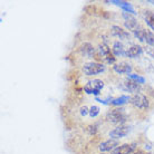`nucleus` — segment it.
<instances>
[{
	"mask_svg": "<svg viewBox=\"0 0 154 154\" xmlns=\"http://www.w3.org/2000/svg\"><path fill=\"white\" fill-rule=\"evenodd\" d=\"M134 154H150V153H146V152H144V151H142V150H137V151H135Z\"/></svg>",
	"mask_w": 154,
	"mask_h": 154,
	"instance_id": "obj_25",
	"label": "nucleus"
},
{
	"mask_svg": "<svg viewBox=\"0 0 154 154\" xmlns=\"http://www.w3.org/2000/svg\"><path fill=\"white\" fill-rule=\"evenodd\" d=\"M106 119L109 123L113 124H122L126 121V115L122 108H114L106 114Z\"/></svg>",
	"mask_w": 154,
	"mask_h": 154,
	"instance_id": "obj_1",
	"label": "nucleus"
},
{
	"mask_svg": "<svg viewBox=\"0 0 154 154\" xmlns=\"http://www.w3.org/2000/svg\"><path fill=\"white\" fill-rule=\"evenodd\" d=\"M112 2H114V4H116L117 6H119V7H122L125 10V12H132V14H136L135 12V9L133 7H132L131 4H128V2H126V1H112Z\"/></svg>",
	"mask_w": 154,
	"mask_h": 154,
	"instance_id": "obj_16",
	"label": "nucleus"
},
{
	"mask_svg": "<svg viewBox=\"0 0 154 154\" xmlns=\"http://www.w3.org/2000/svg\"><path fill=\"white\" fill-rule=\"evenodd\" d=\"M145 21L149 25V27L154 30V14L152 11L145 12Z\"/></svg>",
	"mask_w": 154,
	"mask_h": 154,
	"instance_id": "obj_17",
	"label": "nucleus"
},
{
	"mask_svg": "<svg viewBox=\"0 0 154 154\" xmlns=\"http://www.w3.org/2000/svg\"><path fill=\"white\" fill-rule=\"evenodd\" d=\"M123 88H124V91H126V92L137 94V93L141 91V84H140L139 82L133 81V79H127L123 84Z\"/></svg>",
	"mask_w": 154,
	"mask_h": 154,
	"instance_id": "obj_9",
	"label": "nucleus"
},
{
	"mask_svg": "<svg viewBox=\"0 0 154 154\" xmlns=\"http://www.w3.org/2000/svg\"><path fill=\"white\" fill-rule=\"evenodd\" d=\"M98 50H100V53L102 54V56L105 57V59L107 60V63H109V64L115 63L116 58L114 57V55L111 53V48H109L106 44H100V46H98Z\"/></svg>",
	"mask_w": 154,
	"mask_h": 154,
	"instance_id": "obj_7",
	"label": "nucleus"
},
{
	"mask_svg": "<svg viewBox=\"0 0 154 154\" xmlns=\"http://www.w3.org/2000/svg\"><path fill=\"white\" fill-rule=\"evenodd\" d=\"M131 104L137 109H147L149 106H150V100L145 95L134 94L131 97Z\"/></svg>",
	"mask_w": 154,
	"mask_h": 154,
	"instance_id": "obj_3",
	"label": "nucleus"
},
{
	"mask_svg": "<svg viewBox=\"0 0 154 154\" xmlns=\"http://www.w3.org/2000/svg\"><path fill=\"white\" fill-rule=\"evenodd\" d=\"M128 132H130V127L128 126H125V125H119V126L115 127L113 131L109 132V137H112L114 140H117V139H122L124 136H126L128 134Z\"/></svg>",
	"mask_w": 154,
	"mask_h": 154,
	"instance_id": "obj_6",
	"label": "nucleus"
},
{
	"mask_svg": "<svg viewBox=\"0 0 154 154\" xmlns=\"http://www.w3.org/2000/svg\"><path fill=\"white\" fill-rule=\"evenodd\" d=\"M123 17L125 21H124V26L128 29V30H132L134 32L135 30L139 29V23H137V20L135 19V17H133L132 15H130L128 12H123Z\"/></svg>",
	"mask_w": 154,
	"mask_h": 154,
	"instance_id": "obj_5",
	"label": "nucleus"
},
{
	"mask_svg": "<svg viewBox=\"0 0 154 154\" xmlns=\"http://www.w3.org/2000/svg\"><path fill=\"white\" fill-rule=\"evenodd\" d=\"M128 79H133V81L139 82L140 84H143L145 83V78L139 76V75H135V74H128Z\"/></svg>",
	"mask_w": 154,
	"mask_h": 154,
	"instance_id": "obj_20",
	"label": "nucleus"
},
{
	"mask_svg": "<svg viewBox=\"0 0 154 154\" xmlns=\"http://www.w3.org/2000/svg\"><path fill=\"white\" fill-rule=\"evenodd\" d=\"M113 54L115 55V56H123V55H125V53H124V46L122 42H115L113 44Z\"/></svg>",
	"mask_w": 154,
	"mask_h": 154,
	"instance_id": "obj_15",
	"label": "nucleus"
},
{
	"mask_svg": "<svg viewBox=\"0 0 154 154\" xmlns=\"http://www.w3.org/2000/svg\"><path fill=\"white\" fill-rule=\"evenodd\" d=\"M98 114H100V108L97 107V106H92L91 109H89V115L92 116V117H96Z\"/></svg>",
	"mask_w": 154,
	"mask_h": 154,
	"instance_id": "obj_21",
	"label": "nucleus"
},
{
	"mask_svg": "<svg viewBox=\"0 0 154 154\" xmlns=\"http://www.w3.org/2000/svg\"><path fill=\"white\" fill-rule=\"evenodd\" d=\"M117 146H119V142L114 139H111L100 143L98 149H100V152H108V151H114Z\"/></svg>",
	"mask_w": 154,
	"mask_h": 154,
	"instance_id": "obj_10",
	"label": "nucleus"
},
{
	"mask_svg": "<svg viewBox=\"0 0 154 154\" xmlns=\"http://www.w3.org/2000/svg\"><path fill=\"white\" fill-rule=\"evenodd\" d=\"M86 132L89 135H94L97 132V126L96 125H88V126L86 127Z\"/></svg>",
	"mask_w": 154,
	"mask_h": 154,
	"instance_id": "obj_23",
	"label": "nucleus"
},
{
	"mask_svg": "<svg viewBox=\"0 0 154 154\" xmlns=\"http://www.w3.org/2000/svg\"><path fill=\"white\" fill-rule=\"evenodd\" d=\"M104 70H105V66L103 64H100V63H96V62L86 63L83 66V73L86 76H94V75L103 73Z\"/></svg>",
	"mask_w": 154,
	"mask_h": 154,
	"instance_id": "obj_2",
	"label": "nucleus"
},
{
	"mask_svg": "<svg viewBox=\"0 0 154 154\" xmlns=\"http://www.w3.org/2000/svg\"><path fill=\"white\" fill-rule=\"evenodd\" d=\"M104 87V82L100 79H93L88 82L87 84L84 86V91L86 94H94V95H98L100 89Z\"/></svg>",
	"mask_w": 154,
	"mask_h": 154,
	"instance_id": "obj_4",
	"label": "nucleus"
},
{
	"mask_svg": "<svg viewBox=\"0 0 154 154\" xmlns=\"http://www.w3.org/2000/svg\"><path fill=\"white\" fill-rule=\"evenodd\" d=\"M150 2H151V4H153V5H154V1H150Z\"/></svg>",
	"mask_w": 154,
	"mask_h": 154,
	"instance_id": "obj_26",
	"label": "nucleus"
},
{
	"mask_svg": "<svg viewBox=\"0 0 154 154\" xmlns=\"http://www.w3.org/2000/svg\"><path fill=\"white\" fill-rule=\"evenodd\" d=\"M142 51H143V48L140 45H133V46H131L127 49V51L125 53V56H127V57L130 58H136L142 54Z\"/></svg>",
	"mask_w": 154,
	"mask_h": 154,
	"instance_id": "obj_13",
	"label": "nucleus"
},
{
	"mask_svg": "<svg viewBox=\"0 0 154 154\" xmlns=\"http://www.w3.org/2000/svg\"><path fill=\"white\" fill-rule=\"evenodd\" d=\"M111 34L115 37H119V39H128L130 38V34L125 31L123 28H121L119 26H112L111 27Z\"/></svg>",
	"mask_w": 154,
	"mask_h": 154,
	"instance_id": "obj_12",
	"label": "nucleus"
},
{
	"mask_svg": "<svg viewBox=\"0 0 154 154\" xmlns=\"http://www.w3.org/2000/svg\"><path fill=\"white\" fill-rule=\"evenodd\" d=\"M128 100L131 102V97L121 96L119 98H116V100H112V102H111V104H113V105H123V104H125V103H127Z\"/></svg>",
	"mask_w": 154,
	"mask_h": 154,
	"instance_id": "obj_18",
	"label": "nucleus"
},
{
	"mask_svg": "<svg viewBox=\"0 0 154 154\" xmlns=\"http://www.w3.org/2000/svg\"><path fill=\"white\" fill-rule=\"evenodd\" d=\"M87 113H89V111H88V108L86 107V106H83V107L81 108V115H83V116H85Z\"/></svg>",
	"mask_w": 154,
	"mask_h": 154,
	"instance_id": "obj_24",
	"label": "nucleus"
},
{
	"mask_svg": "<svg viewBox=\"0 0 154 154\" xmlns=\"http://www.w3.org/2000/svg\"><path fill=\"white\" fill-rule=\"evenodd\" d=\"M136 150V144L132 143V144H122L113 151L112 154H131L135 152Z\"/></svg>",
	"mask_w": 154,
	"mask_h": 154,
	"instance_id": "obj_8",
	"label": "nucleus"
},
{
	"mask_svg": "<svg viewBox=\"0 0 154 154\" xmlns=\"http://www.w3.org/2000/svg\"><path fill=\"white\" fill-rule=\"evenodd\" d=\"M145 42L147 45L154 46V34L151 32L150 30H146V35H145Z\"/></svg>",
	"mask_w": 154,
	"mask_h": 154,
	"instance_id": "obj_19",
	"label": "nucleus"
},
{
	"mask_svg": "<svg viewBox=\"0 0 154 154\" xmlns=\"http://www.w3.org/2000/svg\"><path fill=\"white\" fill-rule=\"evenodd\" d=\"M79 50H81V53L85 56H92L94 54V51H95V48L93 47L92 44H89V42H84L81 47H79Z\"/></svg>",
	"mask_w": 154,
	"mask_h": 154,
	"instance_id": "obj_14",
	"label": "nucleus"
},
{
	"mask_svg": "<svg viewBox=\"0 0 154 154\" xmlns=\"http://www.w3.org/2000/svg\"><path fill=\"white\" fill-rule=\"evenodd\" d=\"M113 69L115 70L117 74H131L132 66L131 64L125 62H121L119 64H115L113 66Z\"/></svg>",
	"mask_w": 154,
	"mask_h": 154,
	"instance_id": "obj_11",
	"label": "nucleus"
},
{
	"mask_svg": "<svg viewBox=\"0 0 154 154\" xmlns=\"http://www.w3.org/2000/svg\"><path fill=\"white\" fill-rule=\"evenodd\" d=\"M144 50H145V53H146L150 57L154 58V46H151V45H147L145 48H144Z\"/></svg>",
	"mask_w": 154,
	"mask_h": 154,
	"instance_id": "obj_22",
	"label": "nucleus"
}]
</instances>
